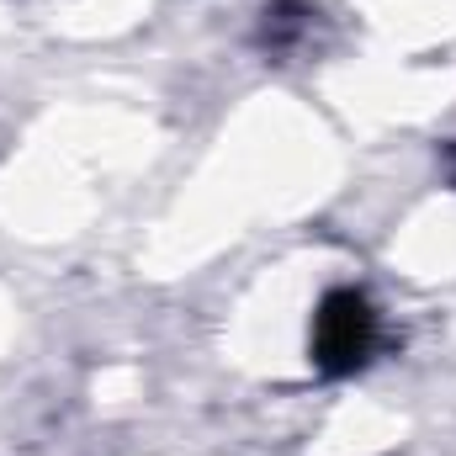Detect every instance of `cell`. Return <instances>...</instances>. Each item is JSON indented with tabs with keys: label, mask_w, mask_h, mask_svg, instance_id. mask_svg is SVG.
<instances>
[{
	"label": "cell",
	"mask_w": 456,
	"mask_h": 456,
	"mask_svg": "<svg viewBox=\"0 0 456 456\" xmlns=\"http://www.w3.org/2000/svg\"><path fill=\"white\" fill-rule=\"evenodd\" d=\"M382 345V319H377V303L355 287H335L319 297L314 308V330H308V361L324 371V377H355L371 366Z\"/></svg>",
	"instance_id": "cell-1"
},
{
	"label": "cell",
	"mask_w": 456,
	"mask_h": 456,
	"mask_svg": "<svg viewBox=\"0 0 456 456\" xmlns=\"http://www.w3.org/2000/svg\"><path fill=\"white\" fill-rule=\"evenodd\" d=\"M308 5H297V0H276V5H265V21H260V48L265 53H287L303 32H308Z\"/></svg>",
	"instance_id": "cell-2"
},
{
	"label": "cell",
	"mask_w": 456,
	"mask_h": 456,
	"mask_svg": "<svg viewBox=\"0 0 456 456\" xmlns=\"http://www.w3.org/2000/svg\"><path fill=\"white\" fill-rule=\"evenodd\" d=\"M441 159H446V175H452V186H456V143H446V154H441Z\"/></svg>",
	"instance_id": "cell-3"
}]
</instances>
